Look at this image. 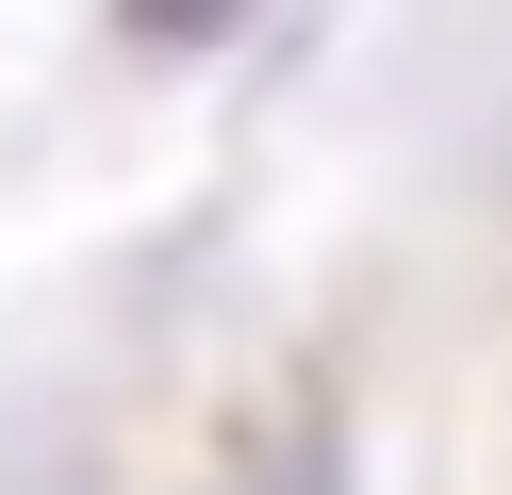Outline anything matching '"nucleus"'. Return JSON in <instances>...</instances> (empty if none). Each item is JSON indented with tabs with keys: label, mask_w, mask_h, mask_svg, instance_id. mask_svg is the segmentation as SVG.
<instances>
[{
	"label": "nucleus",
	"mask_w": 512,
	"mask_h": 495,
	"mask_svg": "<svg viewBox=\"0 0 512 495\" xmlns=\"http://www.w3.org/2000/svg\"><path fill=\"white\" fill-rule=\"evenodd\" d=\"M116 17H133L149 50H199V33H232V0H116Z\"/></svg>",
	"instance_id": "obj_1"
}]
</instances>
